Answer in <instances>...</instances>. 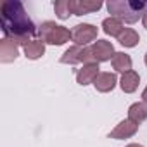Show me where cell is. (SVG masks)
I'll use <instances>...</instances> for the list:
<instances>
[{
	"label": "cell",
	"mask_w": 147,
	"mask_h": 147,
	"mask_svg": "<svg viewBox=\"0 0 147 147\" xmlns=\"http://www.w3.org/2000/svg\"><path fill=\"white\" fill-rule=\"evenodd\" d=\"M0 26L5 38H11L23 47L31 42V36L38 31L19 0H5L0 5Z\"/></svg>",
	"instance_id": "1"
},
{
	"label": "cell",
	"mask_w": 147,
	"mask_h": 147,
	"mask_svg": "<svg viewBox=\"0 0 147 147\" xmlns=\"http://www.w3.org/2000/svg\"><path fill=\"white\" fill-rule=\"evenodd\" d=\"M109 14H113V18L119 19L121 23H137L144 12H145V7H147V2L144 0H109L106 4Z\"/></svg>",
	"instance_id": "2"
},
{
	"label": "cell",
	"mask_w": 147,
	"mask_h": 147,
	"mask_svg": "<svg viewBox=\"0 0 147 147\" xmlns=\"http://www.w3.org/2000/svg\"><path fill=\"white\" fill-rule=\"evenodd\" d=\"M36 35L43 43H49V45H64L69 40H73V31L67 30L66 26L55 24L54 21L42 23L38 26Z\"/></svg>",
	"instance_id": "3"
},
{
	"label": "cell",
	"mask_w": 147,
	"mask_h": 147,
	"mask_svg": "<svg viewBox=\"0 0 147 147\" xmlns=\"http://www.w3.org/2000/svg\"><path fill=\"white\" fill-rule=\"evenodd\" d=\"M114 54L116 52H114V47H113L111 42H107V40H97L95 43L85 47L82 62L83 64H99V62L113 61Z\"/></svg>",
	"instance_id": "4"
},
{
	"label": "cell",
	"mask_w": 147,
	"mask_h": 147,
	"mask_svg": "<svg viewBox=\"0 0 147 147\" xmlns=\"http://www.w3.org/2000/svg\"><path fill=\"white\" fill-rule=\"evenodd\" d=\"M97 33H99V30L94 24H88V23L76 24L75 30H73V42H75V45L87 47L90 42H94L97 38Z\"/></svg>",
	"instance_id": "5"
},
{
	"label": "cell",
	"mask_w": 147,
	"mask_h": 147,
	"mask_svg": "<svg viewBox=\"0 0 147 147\" xmlns=\"http://www.w3.org/2000/svg\"><path fill=\"white\" fill-rule=\"evenodd\" d=\"M19 55V47L14 40L11 38H2L0 40V62L4 64H9V62H14Z\"/></svg>",
	"instance_id": "6"
},
{
	"label": "cell",
	"mask_w": 147,
	"mask_h": 147,
	"mask_svg": "<svg viewBox=\"0 0 147 147\" xmlns=\"http://www.w3.org/2000/svg\"><path fill=\"white\" fill-rule=\"evenodd\" d=\"M138 131V125L133 123L131 119H123L116 125V128L109 133V138H116V140H123V138H130Z\"/></svg>",
	"instance_id": "7"
},
{
	"label": "cell",
	"mask_w": 147,
	"mask_h": 147,
	"mask_svg": "<svg viewBox=\"0 0 147 147\" xmlns=\"http://www.w3.org/2000/svg\"><path fill=\"white\" fill-rule=\"evenodd\" d=\"M99 69H100L99 64H83V67L78 69V73H76V82H78V85L87 87V85L94 83L97 80V76L100 75Z\"/></svg>",
	"instance_id": "8"
},
{
	"label": "cell",
	"mask_w": 147,
	"mask_h": 147,
	"mask_svg": "<svg viewBox=\"0 0 147 147\" xmlns=\"http://www.w3.org/2000/svg\"><path fill=\"white\" fill-rule=\"evenodd\" d=\"M69 7L71 12L75 16H83L95 12L102 7V2H92V0H69Z\"/></svg>",
	"instance_id": "9"
},
{
	"label": "cell",
	"mask_w": 147,
	"mask_h": 147,
	"mask_svg": "<svg viewBox=\"0 0 147 147\" xmlns=\"http://www.w3.org/2000/svg\"><path fill=\"white\" fill-rule=\"evenodd\" d=\"M118 83V76L114 75V73H100V75L97 76V80L94 82V87L97 92H102V94H107L111 90H114Z\"/></svg>",
	"instance_id": "10"
},
{
	"label": "cell",
	"mask_w": 147,
	"mask_h": 147,
	"mask_svg": "<svg viewBox=\"0 0 147 147\" xmlns=\"http://www.w3.org/2000/svg\"><path fill=\"white\" fill-rule=\"evenodd\" d=\"M140 85V76L137 71H126L121 75V80H119V87L125 94H133Z\"/></svg>",
	"instance_id": "11"
},
{
	"label": "cell",
	"mask_w": 147,
	"mask_h": 147,
	"mask_svg": "<svg viewBox=\"0 0 147 147\" xmlns=\"http://www.w3.org/2000/svg\"><path fill=\"white\" fill-rule=\"evenodd\" d=\"M83 50H85V47H80V45H73V47H69V49L61 55V62H62V64H71V66H75V64L82 62Z\"/></svg>",
	"instance_id": "12"
},
{
	"label": "cell",
	"mask_w": 147,
	"mask_h": 147,
	"mask_svg": "<svg viewBox=\"0 0 147 147\" xmlns=\"http://www.w3.org/2000/svg\"><path fill=\"white\" fill-rule=\"evenodd\" d=\"M23 50H24V55L28 59L35 61V59H40L45 54V43L42 40H31L23 47Z\"/></svg>",
	"instance_id": "13"
},
{
	"label": "cell",
	"mask_w": 147,
	"mask_h": 147,
	"mask_svg": "<svg viewBox=\"0 0 147 147\" xmlns=\"http://www.w3.org/2000/svg\"><path fill=\"white\" fill-rule=\"evenodd\" d=\"M128 119H131L133 123L140 125L142 121L147 119V104L145 102H135L130 106L128 109Z\"/></svg>",
	"instance_id": "14"
},
{
	"label": "cell",
	"mask_w": 147,
	"mask_h": 147,
	"mask_svg": "<svg viewBox=\"0 0 147 147\" xmlns=\"http://www.w3.org/2000/svg\"><path fill=\"white\" fill-rule=\"evenodd\" d=\"M113 67L119 73H126V71H131V57L125 52H116L114 57H113Z\"/></svg>",
	"instance_id": "15"
},
{
	"label": "cell",
	"mask_w": 147,
	"mask_h": 147,
	"mask_svg": "<svg viewBox=\"0 0 147 147\" xmlns=\"http://www.w3.org/2000/svg\"><path fill=\"white\" fill-rule=\"evenodd\" d=\"M102 30H104V33L106 35H111V36H119L121 35V31L125 30L123 28V23L119 21V19H116V18H106L104 21H102Z\"/></svg>",
	"instance_id": "16"
},
{
	"label": "cell",
	"mask_w": 147,
	"mask_h": 147,
	"mask_svg": "<svg viewBox=\"0 0 147 147\" xmlns=\"http://www.w3.org/2000/svg\"><path fill=\"white\" fill-rule=\"evenodd\" d=\"M118 42H119L123 47L131 49V47H135V45L140 42V36H138V33H137L135 30H131V28H125V30L121 31V35L118 36Z\"/></svg>",
	"instance_id": "17"
},
{
	"label": "cell",
	"mask_w": 147,
	"mask_h": 147,
	"mask_svg": "<svg viewBox=\"0 0 147 147\" xmlns=\"http://www.w3.org/2000/svg\"><path fill=\"white\" fill-rule=\"evenodd\" d=\"M54 11H55V16L59 19H67L73 12H71V7H69V0H59V2L54 4Z\"/></svg>",
	"instance_id": "18"
},
{
	"label": "cell",
	"mask_w": 147,
	"mask_h": 147,
	"mask_svg": "<svg viewBox=\"0 0 147 147\" xmlns=\"http://www.w3.org/2000/svg\"><path fill=\"white\" fill-rule=\"evenodd\" d=\"M142 24H144V28L147 30V7H145V12H144V16H142Z\"/></svg>",
	"instance_id": "19"
},
{
	"label": "cell",
	"mask_w": 147,
	"mask_h": 147,
	"mask_svg": "<svg viewBox=\"0 0 147 147\" xmlns=\"http://www.w3.org/2000/svg\"><path fill=\"white\" fill-rule=\"evenodd\" d=\"M142 100L147 104V87H145V88H144V92H142Z\"/></svg>",
	"instance_id": "20"
},
{
	"label": "cell",
	"mask_w": 147,
	"mask_h": 147,
	"mask_svg": "<svg viewBox=\"0 0 147 147\" xmlns=\"http://www.w3.org/2000/svg\"><path fill=\"white\" fill-rule=\"evenodd\" d=\"M126 147H144V145L142 144H128Z\"/></svg>",
	"instance_id": "21"
},
{
	"label": "cell",
	"mask_w": 147,
	"mask_h": 147,
	"mask_svg": "<svg viewBox=\"0 0 147 147\" xmlns=\"http://www.w3.org/2000/svg\"><path fill=\"white\" fill-rule=\"evenodd\" d=\"M144 61H145V66H147V52H145V57H144Z\"/></svg>",
	"instance_id": "22"
}]
</instances>
